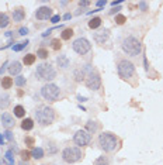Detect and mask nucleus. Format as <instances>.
Instances as JSON below:
<instances>
[{
    "label": "nucleus",
    "instance_id": "26",
    "mask_svg": "<svg viewBox=\"0 0 163 165\" xmlns=\"http://www.w3.org/2000/svg\"><path fill=\"white\" fill-rule=\"evenodd\" d=\"M93 165H110V161H108V158L103 155V157H98Z\"/></svg>",
    "mask_w": 163,
    "mask_h": 165
},
{
    "label": "nucleus",
    "instance_id": "6",
    "mask_svg": "<svg viewBox=\"0 0 163 165\" xmlns=\"http://www.w3.org/2000/svg\"><path fill=\"white\" fill-rule=\"evenodd\" d=\"M62 158L68 164L77 162L82 158V150L77 148V147H68V148H65V150L62 151Z\"/></svg>",
    "mask_w": 163,
    "mask_h": 165
},
{
    "label": "nucleus",
    "instance_id": "20",
    "mask_svg": "<svg viewBox=\"0 0 163 165\" xmlns=\"http://www.w3.org/2000/svg\"><path fill=\"white\" fill-rule=\"evenodd\" d=\"M13 79L9 76H3V79H2V88L3 89H10L11 86H13Z\"/></svg>",
    "mask_w": 163,
    "mask_h": 165
},
{
    "label": "nucleus",
    "instance_id": "21",
    "mask_svg": "<svg viewBox=\"0 0 163 165\" xmlns=\"http://www.w3.org/2000/svg\"><path fill=\"white\" fill-rule=\"evenodd\" d=\"M10 105V97L9 95H4L0 97V109H6V107Z\"/></svg>",
    "mask_w": 163,
    "mask_h": 165
},
{
    "label": "nucleus",
    "instance_id": "27",
    "mask_svg": "<svg viewBox=\"0 0 163 165\" xmlns=\"http://www.w3.org/2000/svg\"><path fill=\"white\" fill-rule=\"evenodd\" d=\"M73 35V30L72 28H66L62 33V40H70V37Z\"/></svg>",
    "mask_w": 163,
    "mask_h": 165
},
{
    "label": "nucleus",
    "instance_id": "1",
    "mask_svg": "<svg viewBox=\"0 0 163 165\" xmlns=\"http://www.w3.org/2000/svg\"><path fill=\"white\" fill-rule=\"evenodd\" d=\"M122 51L127 55H129V57H136V55H139L142 51L141 41L132 35L127 37V38L122 41Z\"/></svg>",
    "mask_w": 163,
    "mask_h": 165
},
{
    "label": "nucleus",
    "instance_id": "11",
    "mask_svg": "<svg viewBox=\"0 0 163 165\" xmlns=\"http://www.w3.org/2000/svg\"><path fill=\"white\" fill-rule=\"evenodd\" d=\"M51 16H52V9L45 7V6H44V7H40L35 13L37 20H47V18H49Z\"/></svg>",
    "mask_w": 163,
    "mask_h": 165
},
{
    "label": "nucleus",
    "instance_id": "38",
    "mask_svg": "<svg viewBox=\"0 0 163 165\" xmlns=\"http://www.w3.org/2000/svg\"><path fill=\"white\" fill-rule=\"evenodd\" d=\"M59 20H61V17H59V16H54V17H52V23H58Z\"/></svg>",
    "mask_w": 163,
    "mask_h": 165
},
{
    "label": "nucleus",
    "instance_id": "13",
    "mask_svg": "<svg viewBox=\"0 0 163 165\" xmlns=\"http://www.w3.org/2000/svg\"><path fill=\"white\" fill-rule=\"evenodd\" d=\"M89 66V65H87ZM87 66H80V68H77L76 71H75V81L76 82H82L86 78V72H87Z\"/></svg>",
    "mask_w": 163,
    "mask_h": 165
},
{
    "label": "nucleus",
    "instance_id": "3",
    "mask_svg": "<svg viewBox=\"0 0 163 165\" xmlns=\"http://www.w3.org/2000/svg\"><path fill=\"white\" fill-rule=\"evenodd\" d=\"M117 143H118V140L111 133H103L98 137V144H100V147H101L105 152H111V151L115 150Z\"/></svg>",
    "mask_w": 163,
    "mask_h": 165
},
{
    "label": "nucleus",
    "instance_id": "30",
    "mask_svg": "<svg viewBox=\"0 0 163 165\" xmlns=\"http://www.w3.org/2000/svg\"><path fill=\"white\" fill-rule=\"evenodd\" d=\"M62 44H61V41L58 40V38H55V40H52V48H54L55 51H58V50H61Z\"/></svg>",
    "mask_w": 163,
    "mask_h": 165
},
{
    "label": "nucleus",
    "instance_id": "7",
    "mask_svg": "<svg viewBox=\"0 0 163 165\" xmlns=\"http://www.w3.org/2000/svg\"><path fill=\"white\" fill-rule=\"evenodd\" d=\"M117 69H118V75H120L122 79H128L134 75L135 72V66L134 64L131 62V61H127V59H122L118 62V66H117Z\"/></svg>",
    "mask_w": 163,
    "mask_h": 165
},
{
    "label": "nucleus",
    "instance_id": "16",
    "mask_svg": "<svg viewBox=\"0 0 163 165\" xmlns=\"http://www.w3.org/2000/svg\"><path fill=\"white\" fill-rule=\"evenodd\" d=\"M56 62H58V66L62 68V69H66V68L69 66V64H70L66 55H59L58 59H56Z\"/></svg>",
    "mask_w": 163,
    "mask_h": 165
},
{
    "label": "nucleus",
    "instance_id": "23",
    "mask_svg": "<svg viewBox=\"0 0 163 165\" xmlns=\"http://www.w3.org/2000/svg\"><path fill=\"white\" fill-rule=\"evenodd\" d=\"M31 155H33L35 160H41V158L44 157L42 148H33V151H31Z\"/></svg>",
    "mask_w": 163,
    "mask_h": 165
},
{
    "label": "nucleus",
    "instance_id": "32",
    "mask_svg": "<svg viewBox=\"0 0 163 165\" xmlns=\"http://www.w3.org/2000/svg\"><path fill=\"white\" fill-rule=\"evenodd\" d=\"M115 21H117V24H124V23L127 21V17H125V16H122V14H118L115 17Z\"/></svg>",
    "mask_w": 163,
    "mask_h": 165
},
{
    "label": "nucleus",
    "instance_id": "12",
    "mask_svg": "<svg viewBox=\"0 0 163 165\" xmlns=\"http://www.w3.org/2000/svg\"><path fill=\"white\" fill-rule=\"evenodd\" d=\"M108 35H110V31L107 28L100 30V31L94 33V41L97 44H104L105 41H107V38H108Z\"/></svg>",
    "mask_w": 163,
    "mask_h": 165
},
{
    "label": "nucleus",
    "instance_id": "4",
    "mask_svg": "<svg viewBox=\"0 0 163 165\" xmlns=\"http://www.w3.org/2000/svg\"><path fill=\"white\" fill-rule=\"evenodd\" d=\"M37 76L41 81H52L56 76V71L49 64H40L37 66Z\"/></svg>",
    "mask_w": 163,
    "mask_h": 165
},
{
    "label": "nucleus",
    "instance_id": "5",
    "mask_svg": "<svg viewBox=\"0 0 163 165\" xmlns=\"http://www.w3.org/2000/svg\"><path fill=\"white\" fill-rule=\"evenodd\" d=\"M59 93H61V90H59V88L55 83H47V85H44L42 89H41V95H42V97L47 99L48 102H55V100H58Z\"/></svg>",
    "mask_w": 163,
    "mask_h": 165
},
{
    "label": "nucleus",
    "instance_id": "37",
    "mask_svg": "<svg viewBox=\"0 0 163 165\" xmlns=\"http://www.w3.org/2000/svg\"><path fill=\"white\" fill-rule=\"evenodd\" d=\"M27 44H28V42H23L21 45H17V47H14V50H16V51H20V50H21L23 47H26Z\"/></svg>",
    "mask_w": 163,
    "mask_h": 165
},
{
    "label": "nucleus",
    "instance_id": "14",
    "mask_svg": "<svg viewBox=\"0 0 163 165\" xmlns=\"http://www.w3.org/2000/svg\"><path fill=\"white\" fill-rule=\"evenodd\" d=\"M2 121H3V126L6 128H11L14 126V119L11 117L9 113H3L2 114Z\"/></svg>",
    "mask_w": 163,
    "mask_h": 165
},
{
    "label": "nucleus",
    "instance_id": "10",
    "mask_svg": "<svg viewBox=\"0 0 163 165\" xmlns=\"http://www.w3.org/2000/svg\"><path fill=\"white\" fill-rule=\"evenodd\" d=\"M73 141H75L76 145L84 147L90 143V134H89L86 130H79V131L75 134V137H73Z\"/></svg>",
    "mask_w": 163,
    "mask_h": 165
},
{
    "label": "nucleus",
    "instance_id": "40",
    "mask_svg": "<svg viewBox=\"0 0 163 165\" xmlns=\"http://www.w3.org/2000/svg\"><path fill=\"white\" fill-rule=\"evenodd\" d=\"M141 9H142V10H146V4L145 3H141Z\"/></svg>",
    "mask_w": 163,
    "mask_h": 165
},
{
    "label": "nucleus",
    "instance_id": "35",
    "mask_svg": "<svg viewBox=\"0 0 163 165\" xmlns=\"http://www.w3.org/2000/svg\"><path fill=\"white\" fill-rule=\"evenodd\" d=\"M79 6L80 7H87V6H90V2H79Z\"/></svg>",
    "mask_w": 163,
    "mask_h": 165
},
{
    "label": "nucleus",
    "instance_id": "39",
    "mask_svg": "<svg viewBox=\"0 0 163 165\" xmlns=\"http://www.w3.org/2000/svg\"><path fill=\"white\" fill-rule=\"evenodd\" d=\"M6 137H7L9 140H11V138H13V137H11V133H10V131H7V133H6Z\"/></svg>",
    "mask_w": 163,
    "mask_h": 165
},
{
    "label": "nucleus",
    "instance_id": "31",
    "mask_svg": "<svg viewBox=\"0 0 163 165\" xmlns=\"http://www.w3.org/2000/svg\"><path fill=\"white\" fill-rule=\"evenodd\" d=\"M16 85H17V86H24V85H26V78L24 76L16 78Z\"/></svg>",
    "mask_w": 163,
    "mask_h": 165
},
{
    "label": "nucleus",
    "instance_id": "25",
    "mask_svg": "<svg viewBox=\"0 0 163 165\" xmlns=\"http://www.w3.org/2000/svg\"><path fill=\"white\" fill-rule=\"evenodd\" d=\"M14 116L16 117H24L26 116V110L23 106H16L14 107Z\"/></svg>",
    "mask_w": 163,
    "mask_h": 165
},
{
    "label": "nucleus",
    "instance_id": "34",
    "mask_svg": "<svg viewBox=\"0 0 163 165\" xmlns=\"http://www.w3.org/2000/svg\"><path fill=\"white\" fill-rule=\"evenodd\" d=\"M26 144L33 145V144H34V138H33V137H27V138H26Z\"/></svg>",
    "mask_w": 163,
    "mask_h": 165
},
{
    "label": "nucleus",
    "instance_id": "42",
    "mask_svg": "<svg viewBox=\"0 0 163 165\" xmlns=\"http://www.w3.org/2000/svg\"><path fill=\"white\" fill-rule=\"evenodd\" d=\"M104 4H105V2H98L97 6H104Z\"/></svg>",
    "mask_w": 163,
    "mask_h": 165
},
{
    "label": "nucleus",
    "instance_id": "36",
    "mask_svg": "<svg viewBox=\"0 0 163 165\" xmlns=\"http://www.w3.org/2000/svg\"><path fill=\"white\" fill-rule=\"evenodd\" d=\"M27 33H28V28H26V27H23V28H20V34H21V35H26Z\"/></svg>",
    "mask_w": 163,
    "mask_h": 165
},
{
    "label": "nucleus",
    "instance_id": "22",
    "mask_svg": "<svg viewBox=\"0 0 163 165\" xmlns=\"http://www.w3.org/2000/svg\"><path fill=\"white\" fill-rule=\"evenodd\" d=\"M23 62L26 64V65H33V64L35 62V55L34 54H27L26 57H24V59H23Z\"/></svg>",
    "mask_w": 163,
    "mask_h": 165
},
{
    "label": "nucleus",
    "instance_id": "19",
    "mask_svg": "<svg viewBox=\"0 0 163 165\" xmlns=\"http://www.w3.org/2000/svg\"><path fill=\"white\" fill-rule=\"evenodd\" d=\"M9 23H10V18L6 13H0V28H4V27L9 26Z\"/></svg>",
    "mask_w": 163,
    "mask_h": 165
},
{
    "label": "nucleus",
    "instance_id": "29",
    "mask_svg": "<svg viewBox=\"0 0 163 165\" xmlns=\"http://www.w3.org/2000/svg\"><path fill=\"white\" fill-rule=\"evenodd\" d=\"M37 55H38L40 58L45 59V58H48V55H49V54H48V51L45 50V48H40V50L37 51Z\"/></svg>",
    "mask_w": 163,
    "mask_h": 165
},
{
    "label": "nucleus",
    "instance_id": "15",
    "mask_svg": "<svg viewBox=\"0 0 163 165\" xmlns=\"http://www.w3.org/2000/svg\"><path fill=\"white\" fill-rule=\"evenodd\" d=\"M24 17H26V13H24V10H23L21 7L13 10V20H14L16 23L23 21V20H24Z\"/></svg>",
    "mask_w": 163,
    "mask_h": 165
},
{
    "label": "nucleus",
    "instance_id": "24",
    "mask_svg": "<svg viewBox=\"0 0 163 165\" xmlns=\"http://www.w3.org/2000/svg\"><path fill=\"white\" fill-rule=\"evenodd\" d=\"M100 24H101V18H98V17L91 18L90 21H89V27L90 28H97V27H100Z\"/></svg>",
    "mask_w": 163,
    "mask_h": 165
},
{
    "label": "nucleus",
    "instance_id": "18",
    "mask_svg": "<svg viewBox=\"0 0 163 165\" xmlns=\"http://www.w3.org/2000/svg\"><path fill=\"white\" fill-rule=\"evenodd\" d=\"M34 127V121L33 119H26V120L21 123V128L23 130H26V131H30V130H33Z\"/></svg>",
    "mask_w": 163,
    "mask_h": 165
},
{
    "label": "nucleus",
    "instance_id": "9",
    "mask_svg": "<svg viewBox=\"0 0 163 165\" xmlns=\"http://www.w3.org/2000/svg\"><path fill=\"white\" fill-rule=\"evenodd\" d=\"M72 48H73V51L77 52L79 55H84L91 50V44L86 38H77L72 44Z\"/></svg>",
    "mask_w": 163,
    "mask_h": 165
},
{
    "label": "nucleus",
    "instance_id": "17",
    "mask_svg": "<svg viewBox=\"0 0 163 165\" xmlns=\"http://www.w3.org/2000/svg\"><path fill=\"white\" fill-rule=\"evenodd\" d=\"M21 69H23V66H21V64L20 62H13L10 65V68H9V71H10L11 75H17V73L21 72Z\"/></svg>",
    "mask_w": 163,
    "mask_h": 165
},
{
    "label": "nucleus",
    "instance_id": "33",
    "mask_svg": "<svg viewBox=\"0 0 163 165\" xmlns=\"http://www.w3.org/2000/svg\"><path fill=\"white\" fill-rule=\"evenodd\" d=\"M31 157V152H28V151H21V158L23 161H27L28 158Z\"/></svg>",
    "mask_w": 163,
    "mask_h": 165
},
{
    "label": "nucleus",
    "instance_id": "28",
    "mask_svg": "<svg viewBox=\"0 0 163 165\" xmlns=\"http://www.w3.org/2000/svg\"><path fill=\"white\" fill-rule=\"evenodd\" d=\"M86 127H87V130H86V131L89 133V134H90V133H94L96 130H97V124H96L94 121H89V123H87V126H86Z\"/></svg>",
    "mask_w": 163,
    "mask_h": 165
},
{
    "label": "nucleus",
    "instance_id": "2",
    "mask_svg": "<svg viewBox=\"0 0 163 165\" xmlns=\"http://www.w3.org/2000/svg\"><path fill=\"white\" fill-rule=\"evenodd\" d=\"M35 117L41 126H48L55 120V112L48 106H40L35 110Z\"/></svg>",
    "mask_w": 163,
    "mask_h": 165
},
{
    "label": "nucleus",
    "instance_id": "8",
    "mask_svg": "<svg viewBox=\"0 0 163 165\" xmlns=\"http://www.w3.org/2000/svg\"><path fill=\"white\" fill-rule=\"evenodd\" d=\"M86 86L91 90H97L101 86V78H100L97 71H90L86 75Z\"/></svg>",
    "mask_w": 163,
    "mask_h": 165
},
{
    "label": "nucleus",
    "instance_id": "41",
    "mask_svg": "<svg viewBox=\"0 0 163 165\" xmlns=\"http://www.w3.org/2000/svg\"><path fill=\"white\" fill-rule=\"evenodd\" d=\"M18 165H28V162H27V161H20V164H18Z\"/></svg>",
    "mask_w": 163,
    "mask_h": 165
}]
</instances>
